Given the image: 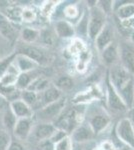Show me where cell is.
Wrapping results in <instances>:
<instances>
[{"label": "cell", "mask_w": 134, "mask_h": 150, "mask_svg": "<svg viewBox=\"0 0 134 150\" xmlns=\"http://www.w3.org/2000/svg\"><path fill=\"white\" fill-rule=\"evenodd\" d=\"M63 15L65 16V18L69 19V20H74V19L79 18V9L78 7L74 4H69L66 5L63 9ZM68 20V21H69Z\"/></svg>", "instance_id": "e575fe53"}, {"label": "cell", "mask_w": 134, "mask_h": 150, "mask_svg": "<svg viewBox=\"0 0 134 150\" xmlns=\"http://www.w3.org/2000/svg\"><path fill=\"white\" fill-rule=\"evenodd\" d=\"M100 148L102 150H118L113 145V143H112V142H110V141H104V142H102Z\"/></svg>", "instance_id": "f6af8a7d"}, {"label": "cell", "mask_w": 134, "mask_h": 150, "mask_svg": "<svg viewBox=\"0 0 134 150\" xmlns=\"http://www.w3.org/2000/svg\"><path fill=\"white\" fill-rule=\"evenodd\" d=\"M68 133L67 132H65V131H63V130H60V129H56L55 130V132L53 133V135L51 136V142H52L53 144H55V143H57V142H59L60 140H62L63 138H65L66 136H68Z\"/></svg>", "instance_id": "ab89813d"}, {"label": "cell", "mask_w": 134, "mask_h": 150, "mask_svg": "<svg viewBox=\"0 0 134 150\" xmlns=\"http://www.w3.org/2000/svg\"><path fill=\"white\" fill-rule=\"evenodd\" d=\"M133 75L126 70L121 64H114L110 67L108 73V79L116 90H120L122 87L133 78Z\"/></svg>", "instance_id": "277c9868"}, {"label": "cell", "mask_w": 134, "mask_h": 150, "mask_svg": "<svg viewBox=\"0 0 134 150\" xmlns=\"http://www.w3.org/2000/svg\"><path fill=\"white\" fill-rule=\"evenodd\" d=\"M73 150H82V149L81 148H78V147H76V148H74Z\"/></svg>", "instance_id": "7dc6e473"}, {"label": "cell", "mask_w": 134, "mask_h": 150, "mask_svg": "<svg viewBox=\"0 0 134 150\" xmlns=\"http://www.w3.org/2000/svg\"><path fill=\"white\" fill-rule=\"evenodd\" d=\"M38 148L39 150H54V144L51 142L50 139L44 140V141L39 142Z\"/></svg>", "instance_id": "60d3db41"}, {"label": "cell", "mask_w": 134, "mask_h": 150, "mask_svg": "<svg viewBox=\"0 0 134 150\" xmlns=\"http://www.w3.org/2000/svg\"><path fill=\"white\" fill-rule=\"evenodd\" d=\"M110 121V116L107 114L105 111H98V112H94L90 115L88 125L93 131L94 135H97L108 127Z\"/></svg>", "instance_id": "ba28073f"}, {"label": "cell", "mask_w": 134, "mask_h": 150, "mask_svg": "<svg viewBox=\"0 0 134 150\" xmlns=\"http://www.w3.org/2000/svg\"><path fill=\"white\" fill-rule=\"evenodd\" d=\"M65 108H66V98L62 97L56 102L50 103L36 110L35 117L39 122L54 123Z\"/></svg>", "instance_id": "6da1fadb"}, {"label": "cell", "mask_w": 134, "mask_h": 150, "mask_svg": "<svg viewBox=\"0 0 134 150\" xmlns=\"http://www.w3.org/2000/svg\"><path fill=\"white\" fill-rule=\"evenodd\" d=\"M2 114V117H1V121H2V124H3V127H4V130L6 131L12 133L13 132V129L16 125V122L18 120V118L16 117L15 114L12 112V110L10 109V107H8L7 109H5Z\"/></svg>", "instance_id": "484cf974"}, {"label": "cell", "mask_w": 134, "mask_h": 150, "mask_svg": "<svg viewBox=\"0 0 134 150\" xmlns=\"http://www.w3.org/2000/svg\"><path fill=\"white\" fill-rule=\"evenodd\" d=\"M119 61L126 70L134 76V45L129 41L121 42L118 45Z\"/></svg>", "instance_id": "8992f818"}, {"label": "cell", "mask_w": 134, "mask_h": 150, "mask_svg": "<svg viewBox=\"0 0 134 150\" xmlns=\"http://www.w3.org/2000/svg\"><path fill=\"white\" fill-rule=\"evenodd\" d=\"M23 6L18 4H8L4 7L2 10V15L5 16L10 22L12 23H20L21 21V14H22Z\"/></svg>", "instance_id": "ffe728a7"}, {"label": "cell", "mask_w": 134, "mask_h": 150, "mask_svg": "<svg viewBox=\"0 0 134 150\" xmlns=\"http://www.w3.org/2000/svg\"><path fill=\"white\" fill-rule=\"evenodd\" d=\"M40 29L33 27H24L20 31V39L24 44L32 45L39 39Z\"/></svg>", "instance_id": "603a6c76"}, {"label": "cell", "mask_w": 134, "mask_h": 150, "mask_svg": "<svg viewBox=\"0 0 134 150\" xmlns=\"http://www.w3.org/2000/svg\"><path fill=\"white\" fill-rule=\"evenodd\" d=\"M56 88L59 89L60 91L63 93L64 91H69L74 87V81L70 76H67V75H62V76H59L57 79L54 81V84H53Z\"/></svg>", "instance_id": "4316f807"}, {"label": "cell", "mask_w": 134, "mask_h": 150, "mask_svg": "<svg viewBox=\"0 0 134 150\" xmlns=\"http://www.w3.org/2000/svg\"><path fill=\"white\" fill-rule=\"evenodd\" d=\"M8 107H9V101L3 95L0 94V114L3 113L5 109H7Z\"/></svg>", "instance_id": "ee69618b"}, {"label": "cell", "mask_w": 134, "mask_h": 150, "mask_svg": "<svg viewBox=\"0 0 134 150\" xmlns=\"http://www.w3.org/2000/svg\"><path fill=\"white\" fill-rule=\"evenodd\" d=\"M35 77H33L32 72H28V73H20L18 76V79H17L16 82V89L19 91H22V90H26L28 88V86L30 85L31 81Z\"/></svg>", "instance_id": "4dcf8cb0"}, {"label": "cell", "mask_w": 134, "mask_h": 150, "mask_svg": "<svg viewBox=\"0 0 134 150\" xmlns=\"http://www.w3.org/2000/svg\"><path fill=\"white\" fill-rule=\"evenodd\" d=\"M54 32L56 36L59 38L73 39L75 36V26L66 19L57 20L54 24Z\"/></svg>", "instance_id": "4fadbf2b"}, {"label": "cell", "mask_w": 134, "mask_h": 150, "mask_svg": "<svg viewBox=\"0 0 134 150\" xmlns=\"http://www.w3.org/2000/svg\"><path fill=\"white\" fill-rule=\"evenodd\" d=\"M93 150H102L100 147H99V148H95V149H93Z\"/></svg>", "instance_id": "c3c4849f"}, {"label": "cell", "mask_w": 134, "mask_h": 150, "mask_svg": "<svg viewBox=\"0 0 134 150\" xmlns=\"http://www.w3.org/2000/svg\"><path fill=\"white\" fill-rule=\"evenodd\" d=\"M94 136H95L94 133L91 130V128L89 127V125H84V124H80L79 126H77L72 131L71 134H70L72 141L76 142L78 144L89 141Z\"/></svg>", "instance_id": "5bb4252c"}, {"label": "cell", "mask_w": 134, "mask_h": 150, "mask_svg": "<svg viewBox=\"0 0 134 150\" xmlns=\"http://www.w3.org/2000/svg\"><path fill=\"white\" fill-rule=\"evenodd\" d=\"M15 53L30 58L38 66H47L51 61V58L47 52L34 45H28L24 43L18 44Z\"/></svg>", "instance_id": "7a4b0ae2"}, {"label": "cell", "mask_w": 134, "mask_h": 150, "mask_svg": "<svg viewBox=\"0 0 134 150\" xmlns=\"http://www.w3.org/2000/svg\"><path fill=\"white\" fill-rule=\"evenodd\" d=\"M19 74L20 73H19L18 69L16 68V66L12 62V64L9 66L8 70L0 77V86H5V87L15 86Z\"/></svg>", "instance_id": "44dd1931"}, {"label": "cell", "mask_w": 134, "mask_h": 150, "mask_svg": "<svg viewBox=\"0 0 134 150\" xmlns=\"http://www.w3.org/2000/svg\"><path fill=\"white\" fill-rule=\"evenodd\" d=\"M33 126L34 123L32 118H20L17 120L12 134L18 141H25L30 137Z\"/></svg>", "instance_id": "9c48e42d"}, {"label": "cell", "mask_w": 134, "mask_h": 150, "mask_svg": "<svg viewBox=\"0 0 134 150\" xmlns=\"http://www.w3.org/2000/svg\"><path fill=\"white\" fill-rule=\"evenodd\" d=\"M56 34L54 31H51L50 29H41L40 30V35L39 39L43 45L45 46H53L56 40Z\"/></svg>", "instance_id": "f546056e"}, {"label": "cell", "mask_w": 134, "mask_h": 150, "mask_svg": "<svg viewBox=\"0 0 134 150\" xmlns=\"http://www.w3.org/2000/svg\"><path fill=\"white\" fill-rule=\"evenodd\" d=\"M0 35L9 42H13L16 38V29L13 23L0 13Z\"/></svg>", "instance_id": "d6986e66"}, {"label": "cell", "mask_w": 134, "mask_h": 150, "mask_svg": "<svg viewBox=\"0 0 134 150\" xmlns=\"http://www.w3.org/2000/svg\"><path fill=\"white\" fill-rule=\"evenodd\" d=\"M59 2L58 1H52V0H48V1H44L40 6V13L43 17L50 18L52 14L55 12L56 6L58 5Z\"/></svg>", "instance_id": "d6a6232c"}, {"label": "cell", "mask_w": 134, "mask_h": 150, "mask_svg": "<svg viewBox=\"0 0 134 150\" xmlns=\"http://www.w3.org/2000/svg\"><path fill=\"white\" fill-rule=\"evenodd\" d=\"M20 99L25 102L26 104H28L32 109L36 108L38 110L39 108V101H40V94L36 93L34 91L31 90H22L20 91Z\"/></svg>", "instance_id": "d4e9b609"}, {"label": "cell", "mask_w": 134, "mask_h": 150, "mask_svg": "<svg viewBox=\"0 0 134 150\" xmlns=\"http://www.w3.org/2000/svg\"><path fill=\"white\" fill-rule=\"evenodd\" d=\"M97 6L107 16L114 11V1H97Z\"/></svg>", "instance_id": "f35d334b"}, {"label": "cell", "mask_w": 134, "mask_h": 150, "mask_svg": "<svg viewBox=\"0 0 134 150\" xmlns=\"http://www.w3.org/2000/svg\"><path fill=\"white\" fill-rule=\"evenodd\" d=\"M123 3L124 4H120L114 9L116 16L120 21L128 20L134 16V2L124 1Z\"/></svg>", "instance_id": "7402d4cb"}, {"label": "cell", "mask_w": 134, "mask_h": 150, "mask_svg": "<svg viewBox=\"0 0 134 150\" xmlns=\"http://www.w3.org/2000/svg\"><path fill=\"white\" fill-rule=\"evenodd\" d=\"M107 23V16L98 6L89 8V20H88V37L91 40H95L101 30Z\"/></svg>", "instance_id": "3957f363"}, {"label": "cell", "mask_w": 134, "mask_h": 150, "mask_svg": "<svg viewBox=\"0 0 134 150\" xmlns=\"http://www.w3.org/2000/svg\"><path fill=\"white\" fill-rule=\"evenodd\" d=\"M114 27L112 26L111 23L107 22L106 25L104 26V28L101 30V32L99 33L98 36L95 38V46H96L97 50L99 52H102L105 48L110 45L111 43L114 42Z\"/></svg>", "instance_id": "30bf717a"}, {"label": "cell", "mask_w": 134, "mask_h": 150, "mask_svg": "<svg viewBox=\"0 0 134 150\" xmlns=\"http://www.w3.org/2000/svg\"><path fill=\"white\" fill-rule=\"evenodd\" d=\"M100 53H101L102 61L106 65L111 67L112 65L118 63V60H119L118 44H116L115 41H114L113 43H111L110 45H108V46Z\"/></svg>", "instance_id": "2e32d148"}, {"label": "cell", "mask_w": 134, "mask_h": 150, "mask_svg": "<svg viewBox=\"0 0 134 150\" xmlns=\"http://www.w3.org/2000/svg\"><path fill=\"white\" fill-rule=\"evenodd\" d=\"M9 107L18 119H20V118H32L34 115V110L20 98L9 102Z\"/></svg>", "instance_id": "7c38bea8"}, {"label": "cell", "mask_w": 134, "mask_h": 150, "mask_svg": "<svg viewBox=\"0 0 134 150\" xmlns=\"http://www.w3.org/2000/svg\"><path fill=\"white\" fill-rule=\"evenodd\" d=\"M56 128L53 123H42L39 122L38 124L34 125L31 135L37 140L38 142L44 141L51 138L53 133L55 132ZM30 135V136H31Z\"/></svg>", "instance_id": "8fae6325"}, {"label": "cell", "mask_w": 134, "mask_h": 150, "mask_svg": "<svg viewBox=\"0 0 134 150\" xmlns=\"http://www.w3.org/2000/svg\"><path fill=\"white\" fill-rule=\"evenodd\" d=\"M123 102L125 103L128 110L134 108V77L124 85L120 90H118Z\"/></svg>", "instance_id": "e0dca14e"}, {"label": "cell", "mask_w": 134, "mask_h": 150, "mask_svg": "<svg viewBox=\"0 0 134 150\" xmlns=\"http://www.w3.org/2000/svg\"><path fill=\"white\" fill-rule=\"evenodd\" d=\"M106 97H107V104L108 107L111 110L115 111V112H125L127 111V107H126L125 103L123 102L121 96L119 95L118 91L114 88L109 81L108 77L106 80Z\"/></svg>", "instance_id": "52a82bcc"}, {"label": "cell", "mask_w": 134, "mask_h": 150, "mask_svg": "<svg viewBox=\"0 0 134 150\" xmlns=\"http://www.w3.org/2000/svg\"><path fill=\"white\" fill-rule=\"evenodd\" d=\"M52 85L50 83V80L47 77L44 76H35V78L31 81L30 85L28 86V90L34 91L36 93H42L47 88Z\"/></svg>", "instance_id": "cb8c5ba5"}, {"label": "cell", "mask_w": 134, "mask_h": 150, "mask_svg": "<svg viewBox=\"0 0 134 150\" xmlns=\"http://www.w3.org/2000/svg\"><path fill=\"white\" fill-rule=\"evenodd\" d=\"M12 142L11 133L2 129L0 130V150H7Z\"/></svg>", "instance_id": "d590c367"}, {"label": "cell", "mask_w": 134, "mask_h": 150, "mask_svg": "<svg viewBox=\"0 0 134 150\" xmlns=\"http://www.w3.org/2000/svg\"><path fill=\"white\" fill-rule=\"evenodd\" d=\"M118 138L130 149L134 150V124L128 117L120 119L116 125Z\"/></svg>", "instance_id": "5b68a950"}, {"label": "cell", "mask_w": 134, "mask_h": 150, "mask_svg": "<svg viewBox=\"0 0 134 150\" xmlns=\"http://www.w3.org/2000/svg\"><path fill=\"white\" fill-rule=\"evenodd\" d=\"M128 118L131 120V121H132V123L134 124V108H133V109H131V110H130V116H129Z\"/></svg>", "instance_id": "bcb514c9"}, {"label": "cell", "mask_w": 134, "mask_h": 150, "mask_svg": "<svg viewBox=\"0 0 134 150\" xmlns=\"http://www.w3.org/2000/svg\"><path fill=\"white\" fill-rule=\"evenodd\" d=\"M90 59H91V52L88 50V48L78 55V59L76 61L75 68H76V70L79 73H83V72L86 71L87 66H88L90 62Z\"/></svg>", "instance_id": "83f0119b"}, {"label": "cell", "mask_w": 134, "mask_h": 150, "mask_svg": "<svg viewBox=\"0 0 134 150\" xmlns=\"http://www.w3.org/2000/svg\"><path fill=\"white\" fill-rule=\"evenodd\" d=\"M74 146H73V141L70 137V135H68L65 138L60 140L59 142L54 144V150H73Z\"/></svg>", "instance_id": "8d00e7d4"}, {"label": "cell", "mask_w": 134, "mask_h": 150, "mask_svg": "<svg viewBox=\"0 0 134 150\" xmlns=\"http://www.w3.org/2000/svg\"><path fill=\"white\" fill-rule=\"evenodd\" d=\"M7 150H26L25 147L23 146V144L18 140H12L10 146L8 147Z\"/></svg>", "instance_id": "b9f144b4"}, {"label": "cell", "mask_w": 134, "mask_h": 150, "mask_svg": "<svg viewBox=\"0 0 134 150\" xmlns=\"http://www.w3.org/2000/svg\"><path fill=\"white\" fill-rule=\"evenodd\" d=\"M87 47L85 45V43L82 41L81 38H73L72 41L70 42L69 46H68V52L70 53L73 56L75 55H78L80 54L81 52H83L84 50H86Z\"/></svg>", "instance_id": "1f68e13d"}, {"label": "cell", "mask_w": 134, "mask_h": 150, "mask_svg": "<svg viewBox=\"0 0 134 150\" xmlns=\"http://www.w3.org/2000/svg\"><path fill=\"white\" fill-rule=\"evenodd\" d=\"M14 65L16 68L18 69L19 73H28V72H32L38 67V65L34 61L30 59V58L24 56L21 54H16L15 58L13 61Z\"/></svg>", "instance_id": "ac0fdd59"}, {"label": "cell", "mask_w": 134, "mask_h": 150, "mask_svg": "<svg viewBox=\"0 0 134 150\" xmlns=\"http://www.w3.org/2000/svg\"><path fill=\"white\" fill-rule=\"evenodd\" d=\"M121 26L124 29H128V30H134V16L132 18L128 19V20L120 21Z\"/></svg>", "instance_id": "7bdbcfd3"}, {"label": "cell", "mask_w": 134, "mask_h": 150, "mask_svg": "<svg viewBox=\"0 0 134 150\" xmlns=\"http://www.w3.org/2000/svg\"><path fill=\"white\" fill-rule=\"evenodd\" d=\"M37 19V12L31 6H24L22 14H21V21L24 23H32Z\"/></svg>", "instance_id": "836d02e7"}, {"label": "cell", "mask_w": 134, "mask_h": 150, "mask_svg": "<svg viewBox=\"0 0 134 150\" xmlns=\"http://www.w3.org/2000/svg\"><path fill=\"white\" fill-rule=\"evenodd\" d=\"M88 20H89V10L88 12L84 11L83 14L79 17V21L75 26V34L78 33L79 35L88 36Z\"/></svg>", "instance_id": "f1b7e54d"}, {"label": "cell", "mask_w": 134, "mask_h": 150, "mask_svg": "<svg viewBox=\"0 0 134 150\" xmlns=\"http://www.w3.org/2000/svg\"><path fill=\"white\" fill-rule=\"evenodd\" d=\"M15 55L16 53H12V54L8 55V56L2 58V59H0V77L2 76L5 72L8 70L9 66L12 64V62L14 61V58H15Z\"/></svg>", "instance_id": "74e56055"}, {"label": "cell", "mask_w": 134, "mask_h": 150, "mask_svg": "<svg viewBox=\"0 0 134 150\" xmlns=\"http://www.w3.org/2000/svg\"><path fill=\"white\" fill-rule=\"evenodd\" d=\"M40 94V101H39V108L45 105H48L50 103L56 102L57 100H59L60 98L63 97V93L59 89H57L54 85H51L49 88H47L45 91H43Z\"/></svg>", "instance_id": "9a60e30c"}]
</instances>
